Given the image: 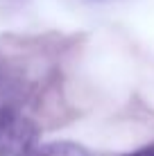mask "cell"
Listing matches in <instances>:
<instances>
[{"label": "cell", "mask_w": 154, "mask_h": 156, "mask_svg": "<svg viewBox=\"0 0 154 156\" xmlns=\"http://www.w3.org/2000/svg\"><path fill=\"white\" fill-rule=\"evenodd\" d=\"M39 143V127L14 109L0 111V156H30Z\"/></svg>", "instance_id": "6da1fadb"}, {"label": "cell", "mask_w": 154, "mask_h": 156, "mask_svg": "<svg viewBox=\"0 0 154 156\" xmlns=\"http://www.w3.org/2000/svg\"><path fill=\"white\" fill-rule=\"evenodd\" d=\"M36 156H91L86 147L70 140H57L50 145H43V147L36 152Z\"/></svg>", "instance_id": "7a4b0ae2"}, {"label": "cell", "mask_w": 154, "mask_h": 156, "mask_svg": "<svg viewBox=\"0 0 154 156\" xmlns=\"http://www.w3.org/2000/svg\"><path fill=\"white\" fill-rule=\"evenodd\" d=\"M120 156H154V143L143 145V147L134 149V152H127V154H120Z\"/></svg>", "instance_id": "3957f363"}]
</instances>
